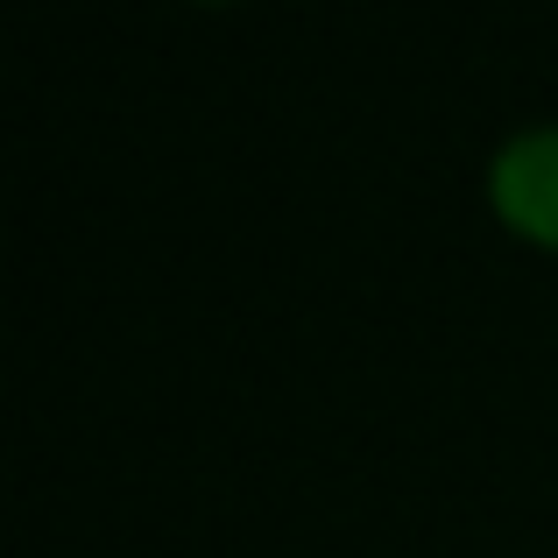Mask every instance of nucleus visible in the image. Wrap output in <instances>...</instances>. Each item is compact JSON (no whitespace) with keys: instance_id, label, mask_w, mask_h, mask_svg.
I'll return each instance as SVG.
<instances>
[{"instance_id":"f257e3e1","label":"nucleus","mask_w":558,"mask_h":558,"mask_svg":"<svg viewBox=\"0 0 558 558\" xmlns=\"http://www.w3.org/2000/svg\"><path fill=\"white\" fill-rule=\"evenodd\" d=\"M488 198L523 241L558 247V128H531V135L495 149Z\"/></svg>"}]
</instances>
